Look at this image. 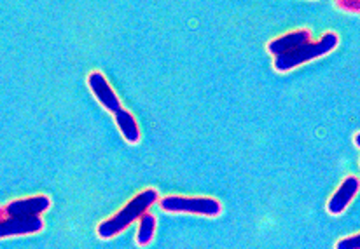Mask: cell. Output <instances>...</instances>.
Listing matches in <instances>:
<instances>
[{
	"label": "cell",
	"instance_id": "cell-7",
	"mask_svg": "<svg viewBox=\"0 0 360 249\" xmlns=\"http://www.w3.org/2000/svg\"><path fill=\"white\" fill-rule=\"evenodd\" d=\"M309 41H311V32L308 28H300V30L289 32V34H283L280 37L269 41L266 49H268V53L271 56H280V54H285L297 49L300 46L306 44Z\"/></svg>",
	"mask_w": 360,
	"mask_h": 249
},
{
	"label": "cell",
	"instance_id": "cell-1",
	"mask_svg": "<svg viewBox=\"0 0 360 249\" xmlns=\"http://www.w3.org/2000/svg\"><path fill=\"white\" fill-rule=\"evenodd\" d=\"M88 86L93 91V95H95V98L98 100V103L102 105L107 112L112 114L122 138H124L128 143H131V145L139 143L140 136H142V133H140V128H139V122H136V119L133 117L124 107H122L120 98H117L116 91H114L112 86L109 84L105 75L98 70L91 72V74L88 75Z\"/></svg>",
	"mask_w": 360,
	"mask_h": 249
},
{
	"label": "cell",
	"instance_id": "cell-13",
	"mask_svg": "<svg viewBox=\"0 0 360 249\" xmlns=\"http://www.w3.org/2000/svg\"><path fill=\"white\" fill-rule=\"evenodd\" d=\"M4 215H6V213H4V208H0V218H2Z\"/></svg>",
	"mask_w": 360,
	"mask_h": 249
},
{
	"label": "cell",
	"instance_id": "cell-8",
	"mask_svg": "<svg viewBox=\"0 0 360 249\" xmlns=\"http://www.w3.org/2000/svg\"><path fill=\"white\" fill-rule=\"evenodd\" d=\"M49 208H51V199L48 196H35L28 197V199H18L9 202L4 208V213L7 216H34L42 215Z\"/></svg>",
	"mask_w": 360,
	"mask_h": 249
},
{
	"label": "cell",
	"instance_id": "cell-2",
	"mask_svg": "<svg viewBox=\"0 0 360 249\" xmlns=\"http://www.w3.org/2000/svg\"><path fill=\"white\" fill-rule=\"evenodd\" d=\"M158 199H160V194L156 189H146L136 194L131 201L122 206L116 215H112L105 222L98 223L96 234H98L100 239H112L117 234L124 232L133 222L140 220V216L147 213L150 206L156 204Z\"/></svg>",
	"mask_w": 360,
	"mask_h": 249
},
{
	"label": "cell",
	"instance_id": "cell-3",
	"mask_svg": "<svg viewBox=\"0 0 360 249\" xmlns=\"http://www.w3.org/2000/svg\"><path fill=\"white\" fill-rule=\"evenodd\" d=\"M340 44V37H338L334 32H327L322 35V39L316 42H306V44L300 46L297 49L290 51V53L280 54L275 56L273 60V68L280 74H285V72H292L294 68L301 67V65L309 63L313 60H319V58L327 56L329 53H333L334 49Z\"/></svg>",
	"mask_w": 360,
	"mask_h": 249
},
{
	"label": "cell",
	"instance_id": "cell-9",
	"mask_svg": "<svg viewBox=\"0 0 360 249\" xmlns=\"http://www.w3.org/2000/svg\"><path fill=\"white\" fill-rule=\"evenodd\" d=\"M156 234V216L149 211L143 213L139 220V230H136V243L139 246H147Z\"/></svg>",
	"mask_w": 360,
	"mask_h": 249
},
{
	"label": "cell",
	"instance_id": "cell-4",
	"mask_svg": "<svg viewBox=\"0 0 360 249\" xmlns=\"http://www.w3.org/2000/svg\"><path fill=\"white\" fill-rule=\"evenodd\" d=\"M160 208L175 215H198L215 218L222 213V204L212 197H182L165 196L160 199Z\"/></svg>",
	"mask_w": 360,
	"mask_h": 249
},
{
	"label": "cell",
	"instance_id": "cell-10",
	"mask_svg": "<svg viewBox=\"0 0 360 249\" xmlns=\"http://www.w3.org/2000/svg\"><path fill=\"white\" fill-rule=\"evenodd\" d=\"M334 6L345 13L360 14V0H334Z\"/></svg>",
	"mask_w": 360,
	"mask_h": 249
},
{
	"label": "cell",
	"instance_id": "cell-5",
	"mask_svg": "<svg viewBox=\"0 0 360 249\" xmlns=\"http://www.w3.org/2000/svg\"><path fill=\"white\" fill-rule=\"evenodd\" d=\"M44 229V222L39 215L34 216H7L0 218V239L37 234Z\"/></svg>",
	"mask_w": 360,
	"mask_h": 249
},
{
	"label": "cell",
	"instance_id": "cell-11",
	"mask_svg": "<svg viewBox=\"0 0 360 249\" xmlns=\"http://www.w3.org/2000/svg\"><path fill=\"white\" fill-rule=\"evenodd\" d=\"M338 249H360V234H355V236L345 237L340 243L336 244Z\"/></svg>",
	"mask_w": 360,
	"mask_h": 249
},
{
	"label": "cell",
	"instance_id": "cell-12",
	"mask_svg": "<svg viewBox=\"0 0 360 249\" xmlns=\"http://www.w3.org/2000/svg\"><path fill=\"white\" fill-rule=\"evenodd\" d=\"M354 143H355V147H357V149H360V133H357V135L354 136Z\"/></svg>",
	"mask_w": 360,
	"mask_h": 249
},
{
	"label": "cell",
	"instance_id": "cell-6",
	"mask_svg": "<svg viewBox=\"0 0 360 249\" xmlns=\"http://www.w3.org/2000/svg\"><path fill=\"white\" fill-rule=\"evenodd\" d=\"M360 190V180L357 176L350 175L341 182V185L338 187L336 192L330 196V199L327 201V213L333 216L341 215V213L347 211L348 206L352 204V201L355 199V196Z\"/></svg>",
	"mask_w": 360,
	"mask_h": 249
}]
</instances>
